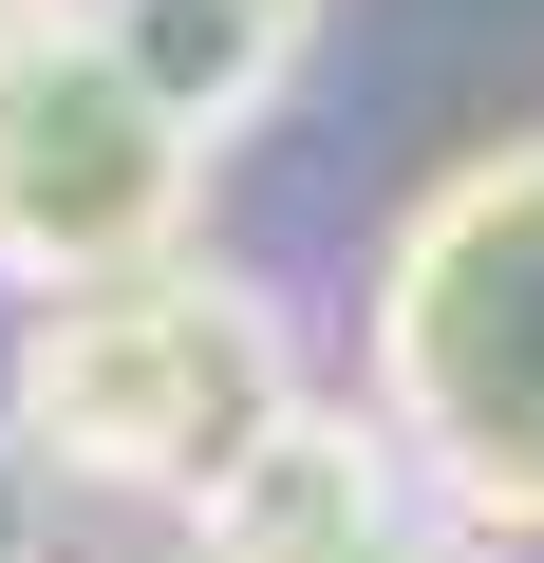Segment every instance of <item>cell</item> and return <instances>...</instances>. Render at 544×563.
Here are the masks:
<instances>
[{
  "mask_svg": "<svg viewBox=\"0 0 544 563\" xmlns=\"http://www.w3.org/2000/svg\"><path fill=\"white\" fill-rule=\"evenodd\" d=\"M357 413L469 544H544V132L432 169L376 244Z\"/></svg>",
  "mask_w": 544,
  "mask_h": 563,
  "instance_id": "1",
  "label": "cell"
},
{
  "mask_svg": "<svg viewBox=\"0 0 544 563\" xmlns=\"http://www.w3.org/2000/svg\"><path fill=\"white\" fill-rule=\"evenodd\" d=\"M0 413H20L38 470H76V488H169V507H207L263 432L301 413L282 301H263L244 263H132V282H76V301L20 320Z\"/></svg>",
  "mask_w": 544,
  "mask_h": 563,
  "instance_id": "2",
  "label": "cell"
},
{
  "mask_svg": "<svg viewBox=\"0 0 544 563\" xmlns=\"http://www.w3.org/2000/svg\"><path fill=\"white\" fill-rule=\"evenodd\" d=\"M207 151L95 57V0H0V282L76 301V282L188 263Z\"/></svg>",
  "mask_w": 544,
  "mask_h": 563,
  "instance_id": "3",
  "label": "cell"
},
{
  "mask_svg": "<svg viewBox=\"0 0 544 563\" xmlns=\"http://www.w3.org/2000/svg\"><path fill=\"white\" fill-rule=\"evenodd\" d=\"M413 507V470H395V432L376 413H282V432H263L207 507H188V563H338V544H376Z\"/></svg>",
  "mask_w": 544,
  "mask_h": 563,
  "instance_id": "4",
  "label": "cell"
},
{
  "mask_svg": "<svg viewBox=\"0 0 544 563\" xmlns=\"http://www.w3.org/2000/svg\"><path fill=\"white\" fill-rule=\"evenodd\" d=\"M301 38H320V0H95V57H113L188 151H225V132L282 113Z\"/></svg>",
  "mask_w": 544,
  "mask_h": 563,
  "instance_id": "5",
  "label": "cell"
},
{
  "mask_svg": "<svg viewBox=\"0 0 544 563\" xmlns=\"http://www.w3.org/2000/svg\"><path fill=\"white\" fill-rule=\"evenodd\" d=\"M57 544V470H38V432L0 413V563H38Z\"/></svg>",
  "mask_w": 544,
  "mask_h": 563,
  "instance_id": "6",
  "label": "cell"
},
{
  "mask_svg": "<svg viewBox=\"0 0 544 563\" xmlns=\"http://www.w3.org/2000/svg\"><path fill=\"white\" fill-rule=\"evenodd\" d=\"M338 563H469V526H432V507H395L376 544H338Z\"/></svg>",
  "mask_w": 544,
  "mask_h": 563,
  "instance_id": "7",
  "label": "cell"
}]
</instances>
